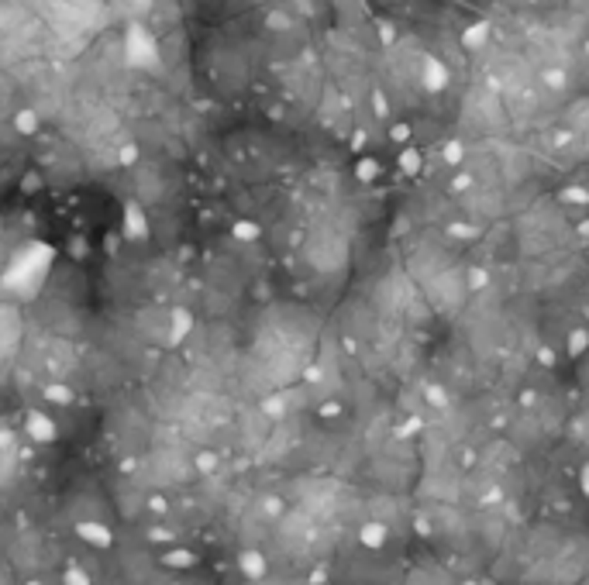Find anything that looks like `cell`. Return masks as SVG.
Masks as SVG:
<instances>
[{"mask_svg": "<svg viewBox=\"0 0 589 585\" xmlns=\"http://www.w3.org/2000/svg\"><path fill=\"white\" fill-rule=\"evenodd\" d=\"M190 327H193V317H190V310L176 307V310L169 313V337H173V341H183V337L190 334Z\"/></svg>", "mask_w": 589, "mask_h": 585, "instance_id": "277c9868", "label": "cell"}, {"mask_svg": "<svg viewBox=\"0 0 589 585\" xmlns=\"http://www.w3.org/2000/svg\"><path fill=\"white\" fill-rule=\"evenodd\" d=\"M118 162H121V166H135V162H138V148L131 145V141H128V145H121Z\"/></svg>", "mask_w": 589, "mask_h": 585, "instance_id": "52a82bcc", "label": "cell"}, {"mask_svg": "<svg viewBox=\"0 0 589 585\" xmlns=\"http://www.w3.org/2000/svg\"><path fill=\"white\" fill-rule=\"evenodd\" d=\"M14 128H18L21 135H35V128H39V114H35V111H18Z\"/></svg>", "mask_w": 589, "mask_h": 585, "instance_id": "8992f818", "label": "cell"}, {"mask_svg": "<svg viewBox=\"0 0 589 585\" xmlns=\"http://www.w3.org/2000/svg\"><path fill=\"white\" fill-rule=\"evenodd\" d=\"M583 489H586V492H589V468H586V472H583Z\"/></svg>", "mask_w": 589, "mask_h": 585, "instance_id": "ba28073f", "label": "cell"}, {"mask_svg": "<svg viewBox=\"0 0 589 585\" xmlns=\"http://www.w3.org/2000/svg\"><path fill=\"white\" fill-rule=\"evenodd\" d=\"M128 58L135 66H152L156 62V41L145 35V28H128Z\"/></svg>", "mask_w": 589, "mask_h": 585, "instance_id": "7a4b0ae2", "label": "cell"}, {"mask_svg": "<svg viewBox=\"0 0 589 585\" xmlns=\"http://www.w3.org/2000/svg\"><path fill=\"white\" fill-rule=\"evenodd\" d=\"M124 238L128 241H145L148 238V220H145V210H141V203L138 200H128L124 203Z\"/></svg>", "mask_w": 589, "mask_h": 585, "instance_id": "3957f363", "label": "cell"}, {"mask_svg": "<svg viewBox=\"0 0 589 585\" xmlns=\"http://www.w3.org/2000/svg\"><path fill=\"white\" fill-rule=\"evenodd\" d=\"M49 262H52V252L49 248H41V245H31V248H24V255H18L14 262H11V269H7V286L18 292H31L41 286V279L49 273Z\"/></svg>", "mask_w": 589, "mask_h": 585, "instance_id": "6da1fadb", "label": "cell"}, {"mask_svg": "<svg viewBox=\"0 0 589 585\" xmlns=\"http://www.w3.org/2000/svg\"><path fill=\"white\" fill-rule=\"evenodd\" d=\"M362 544L366 547H383L386 544V526L383 524H366L362 526Z\"/></svg>", "mask_w": 589, "mask_h": 585, "instance_id": "5b68a950", "label": "cell"}]
</instances>
